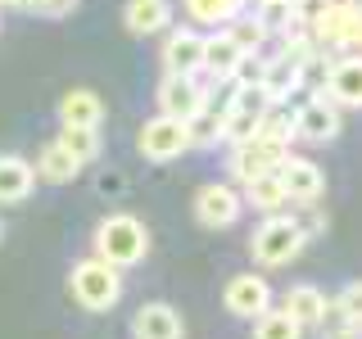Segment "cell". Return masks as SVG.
<instances>
[{
  "label": "cell",
  "instance_id": "obj_1",
  "mask_svg": "<svg viewBox=\"0 0 362 339\" xmlns=\"http://www.w3.org/2000/svg\"><path fill=\"white\" fill-rule=\"evenodd\" d=\"M90 249L105 267L113 271H127L136 263H145V254H150V231H145V222L136 218V213H109L105 222L95 226V235H90Z\"/></svg>",
  "mask_w": 362,
  "mask_h": 339
},
{
  "label": "cell",
  "instance_id": "obj_2",
  "mask_svg": "<svg viewBox=\"0 0 362 339\" xmlns=\"http://www.w3.org/2000/svg\"><path fill=\"white\" fill-rule=\"evenodd\" d=\"M308 41L313 50L331 54V59H344L354 54V45L362 41V9L358 5H322L308 14Z\"/></svg>",
  "mask_w": 362,
  "mask_h": 339
},
{
  "label": "cell",
  "instance_id": "obj_3",
  "mask_svg": "<svg viewBox=\"0 0 362 339\" xmlns=\"http://www.w3.org/2000/svg\"><path fill=\"white\" fill-rule=\"evenodd\" d=\"M68 290H73V299L86 312H109L122 299V271L105 267L100 258H82V263H73V271H68Z\"/></svg>",
  "mask_w": 362,
  "mask_h": 339
},
{
  "label": "cell",
  "instance_id": "obj_4",
  "mask_svg": "<svg viewBox=\"0 0 362 339\" xmlns=\"http://www.w3.org/2000/svg\"><path fill=\"white\" fill-rule=\"evenodd\" d=\"M290 154V145H276V141H263V136H249L245 145H231V158H226V172H231V181H240V186H249V181L258 177H272L281 167V158ZM226 181V186H231Z\"/></svg>",
  "mask_w": 362,
  "mask_h": 339
},
{
  "label": "cell",
  "instance_id": "obj_5",
  "mask_svg": "<svg viewBox=\"0 0 362 339\" xmlns=\"http://www.w3.org/2000/svg\"><path fill=\"white\" fill-rule=\"evenodd\" d=\"M163 77H199V59H204V32H195L190 23H173L163 37Z\"/></svg>",
  "mask_w": 362,
  "mask_h": 339
},
{
  "label": "cell",
  "instance_id": "obj_6",
  "mask_svg": "<svg viewBox=\"0 0 362 339\" xmlns=\"http://www.w3.org/2000/svg\"><path fill=\"white\" fill-rule=\"evenodd\" d=\"M249 249H254V258H258L263 267H286L290 258L303 254V240H299V231H294L290 218H267V222L254 231Z\"/></svg>",
  "mask_w": 362,
  "mask_h": 339
},
{
  "label": "cell",
  "instance_id": "obj_7",
  "mask_svg": "<svg viewBox=\"0 0 362 339\" xmlns=\"http://www.w3.org/2000/svg\"><path fill=\"white\" fill-rule=\"evenodd\" d=\"M195 218L199 226H209V231H226V226H235V218L245 213V203H240V190L235 186H226V181H209V186H199L195 190Z\"/></svg>",
  "mask_w": 362,
  "mask_h": 339
},
{
  "label": "cell",
  "instance_id": "obj_8",
  "mask_svg": "<svg viewBox=\"0 0 362 339\" xmlns=\"http://www.w3.org/2000/svg\"><path fill=\"white\" fill-rule=\"evenodd\" d=\"M222 303H226V312L240 316V321H258L267 308H276V303H272V285L258 276V271H240V276L226 280Z\"/></svg>",
  "mask_w": 362,
  "mask_h": 339
},
{
  "label": "cell",
  "instance_id": "obj_9",
  "mask_svg": "<svg viewBox=\"0 0 362 339\" xmlns=\"http://www.w3.org/2000/svg\"><path fill=\"white\" fill-rule=\"evenodd\" d=\"M136 150L150 158V163H173L181 150H190L186 127L173 122V118H163V113H154V118H145L141 131H136Z\"/></svg>",
  "mask_w": 362,
  "mask_h": 339
},
{
  "label": "cell",
  "instance_id": "obj_10",
  "mask_svg": "<svg viewBox=\"0 0 362 339\" xmlns=\"http://www.w3.org/2000/svg\"><path fill=\"white\" fill-rule=\"evenodd\" d=\"M276 181H281V190H286V203H317L322 190H326L322 167H317L313 158H303V154H286V158H281Z\"/></svg>",
  "mask_w": 362,
  "mask_h": 339
},
{
  "label": "cell",
  "instance_id": "obj_11",
  "mask_svg": "<svg viewBox=\"0 0 362 339\" xmlns=\"http://www.w3.org/2000/svg\"><path fill=\"white\" fill-rule=\"evenodd\" d=\"M154 100H158V113H163V118L186 122L190 113H199L209 105V86H204L199 77H163Z\"/></svg>",
  "mask_w": 362,
  "mask_h": 339
},
{
  "label": "cell",
  "instance_id": "obj_12",
  "mask_svg": "<svg viewBox=\"0 0 362 339\" xmlns=\"http://www.w3.org/2000/svg\"><path fill=\"white\" fill-rule=\"evenodd\" d=\"M322 100L335 113H349V109L362 105V59H358V54H344V59L331 64V77H326Z\"/></svg>",
  "mask_w": 362,
  "mask_h": 339
},
{
  "label": "cell",
  "instance_id": "obj_13",
  "mask_svg": "<svg viewBox=\"0 0 362 339\" xmlns=\"http://www.w3.org/2000/svg\"><path fill=\"white\" fill-rule=\"evenodd\" d=\"M339 136V113L326 105L322 95H308L299 109H294V141H308V145H326Z\"/></svg>",
  "mask_w": 362,
  "mask_h": 339
},
{
  "label": "cell",
  "instance_id": "obj_14",
  "mask_svg": "<svg viewBox=\"0 0 362 339\" xmlns=\"http://www.w3.org/2000/svg\"><path fill=\"white\" fill-rule=\"evenodd\" d=\"M173 5L168 0H132L127 9H122V28L132 32V37H158V32L173 28Z\"/></svg>",
  "mask_w": 362,
  "mask_h": 339
},
{
  "label": "cell",
  "instance_id": "obj_15",
  "mask_svg": "<svg viewBox=\"0 0 362 339\" xmlns=\"http://www.w3.org/2000/svg\"><path fill=\"white\" fill-rule=\"evenodd\" d=\"M100 122H105V100L95 95V90L77 86L68 90L59 100V127H86V131H100Z\"/></svg>",
  "mask_w": 362,
  "mask_h": 339
},
{
  "label": "cell",
  "instance_id": "obj_16",
  "mask_svg": "<svg viewBox=\"0 0 362 339\" xmlns=\"http://www.w3.org/2000/svg\"><path fill=\"white\" fill-rule=\"evenodd\" d=\"M322 308H326V294L317 285H290L286 294H281V312L290 316L299 331H317V321H322Z\"/></svg>",
  "mask_w": 362,
  "mask_h": 339
},
{
  "label": "cell",
  "instance_id": "obj_17",
  "mask_svg": "<svg viewBox=\"0 0 362 339\" xmlns=\"http://www.w3.org/2000/svg\"><path fill=\"white\" fill-rule=\"evenodd\" d=\"M136 339H181V312L173 303H145L132 316Z\"/></svg>",
  "mask_w": 362,
  "mask_h": 339
},
{
  "label": "cell",
  "instance_id": "obj_18",
  "mask_svg": "<svg viewBox=\"0 0 362 339\" xmlns=\"http://www.w3.org/2000/svg\"><path fill=\"white\" fill-rule=\"evenodd\" d=\"M37 186V172L23 154H0V208L5 203H23Z\"/></svg>",
  "mask_w": 362,
  "mask_h": 339
},
{
  "label": "cell",
  "instance_id": "obj_19",
  "mask_svg": "<svg viewBox=\"0 0 362 339\" xmlns=\"http://www.w3.org/2000/svg\"><path fill=\"white\" fill-rule=\"evenodd\" d=\"M41 181H50V186H64V181H77V172H82V163H77L73 154L64 150L59 141H45L41 154H37V167H32Z\"/></svg>",
  "mask_w": 362,
  "mask_h": 339
},
{
  "label": "cell",
  "instance_id": "obj_20",
  "mask_svg": "<svg viewBox=\"0 0 362 339\" xmlns=\"http://www.w3.org/2000/svg\"><path fill=\"white\" fill-rule=\"evenodd\" d=\"M240 0H190L186 5V23L195 32H204V28H213V32H222L226 23H231L235 14H240Z\"/></svg>",
  "mask_w": 362,
  "mask_h": 339
},
{
  "label": "cell",
  "instance_id": "obj_21",
  "mask_svg": "<svg viewBox=\"0 0 362 339\" xmlns=\"http://www.w3.org/2000/svg\"><path fill=\"white\" fill-rule=\"evenodd\" d=\"M235 59H240V50H235L231 41L222 37V32H204V59H199V73L218 77V82H226L231 77Z\"/></svg>",
  "mask_w": 362,
  "mask_h": 339
},
{
  "label": "cell",
  "instance_id": "obj_22",
  "mask_svg": "<svg viewBox=\"0 0 362 339\" xmlns=\"http://www.w3.org/2000/svg\"><path fill=\"white\" fill-rule=\"evenodd\" d=\"M181 127H186V145H190V150H213V145L222 141V109L204 105L199 113H190Z\"/></svg>",
  "mask_w": 362,
  "mask_h": 339
},
{
  "label": "cell",
  "instance_id": "obj_23",
  "mask_svg": "<svg viewBox=\"0 0 362 339\" xmlns=\"http://www.w3.org/2000/svg\"><path fill=\"white\" fill-rule=\"evenodd\" d=\"M222 37L231 41L240 54H263V41H267V32L254 23V14H249V9H240V14H235V18L222 28Z\"/></svg>",
  "mask_w": 362,
  "mask_h": 339
},
{
  "label": "cell",
  "instance_id": "obj_24",
  "mask_svg": "<svg viewBox=\"0 0 362 339\" xmlns=\"http://www.w3.org/2000/svg\"><path fill=\"white\" fill-rule=\"evenodd\" d=\"M240 203H254L258 213H272V218H276V213L286 208V190H281L276 172H272V177H258V181H249V186L240 190Z\"/></svg>",
  "mask_w": 362,
  "mask_h": 339
},
{
  "label": "cell",
  "instance_id": "obj_25",
  "mask_svg": "<svg viewBox=\"0 0 362 339\" xmlns=\"http://www.w3.org/2000/svg\"><path fill=\"white\" fill-rule=\"evenodd\" d=\"M263 141H276V145H290L294 141V109L290 105H272L263 118H258V131Z\"/></svg>",
  "mask_w": 362,
  "mask_h": 339
},
{
  "label": "cell",
  "instance_id": "obj_26",
  "mask_svg": "<svg viewBox=\"0 0 362 339\" xmlns=\"http://www.w3.org/2000/svg\"><path fill=\"white\" fill-rule=\"evenodd\" d=\"M54 141H59L64 150L77 158V163H90V158L100 154V131H86V127H59Z\"/></svg>",
  "mask_w": 362,
  "mask_h": 339
},
{
  "label": "cell",
  "instance_id": "obj_27",
  "mask_svg": "<svg viewBox=\"0 0 362 339\" xmlns=\"http://www.w3.org/2000/svg\"><path fill=\"white\" fill-rule=\"evenodd\" d=\"M249 326H254V339H303V331L281 308H267L258 321H249Z\"/></svg>",
  "mask_w": 362,
  "mask_h": 339
},
{
  "label": "cell",
  "instance_id": "obj_28",
  "mask_svg": "<svg viewBox=\"0 0 362 339\" xmlns=\"http://www.w3.org/2000/svg\"><path fill=\"white\" fill-rule=\"evenodd\" d=\"M263 68H267V54H240L226 82H231V86H258V82H263Z\"/></svg>",
  "mask_w": 362,
  "mask_h": 339
},
{
  "label": "cell",
  "instance_id": "obj_29",
  "mask_svg": "<svg viewBox=\"0 0 362 339\" xmlns=\"http://www.w3.org/2000/svg\"><path fill=\"white\" fill-rule=\"evenodd\" d=\"M290 222H294V231H299V240H303V244H308L313 235H322V231H326V218H322V213H313V208H303L299 218H290Z\"/></svg>",
  "mask_w": 362,
  "mask_h": 339
},
{
  "label": "cell",
  "instance_id": "obj_30",
  "mask_svg": "<svg viewBox=\"0 0 362 339\" xmlns=\"http://www.w3.org/2000/svg\"><path fill=\"white\" fill-rule=\"evenodd\" d=\"M23 14H32V18H64V14H73V0H59V5H41V0H32V5H23Z\"/></svg>",
  "mask_w": 362,
  "mask_h": 339
},
{
  "label": "cell",
  "instance_id": "obj_31",
  "mask_svg": "<svg viewBox=\"0 0 362 339\" xmlns=\"http://www.w3.org/2000/svg\"><path fill=\"white\" fill-rule=\"evenodd\" d=\"M0 235H5V222H0Z\"/></svg>",
  "mask_w": 362,
  "mask_h": 339
}]
</instances>
